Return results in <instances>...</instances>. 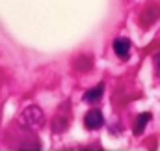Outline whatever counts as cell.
<instances>
[{
    "mask_svg": "<svg viewBox=\"0 0 160 151\" xmlns=\"http://www.w3.org/2000/svg\"><path fill=\"white\" fill-rule=\"evenodd\" d=\"M19 123H21V127H24V129H39L41 125L45 123V114L41 110L39 107H36V105H32V107H26L21 116H19Z\"/></svg>",
    "mask_w": 160,
    "mask_h": 151,
    "instance_id": "cell-1",
    "label": "cell"
},
{
    "mask_svg": "<svg viewBox=\"0 0 160 151\" xmlns=\"http://www.w3.org/2000/svg\"><path fill=\"white\" fill-rule=\"evenodd\" d=\"M155 62H157V67H158V69H160V54H158V56H157V58H155Z\"/></svg>",
    "mask_w": 160,
    "mask_h": 151,
    "instance_id": "cell-7",
    "label": "cell"
},
{
    "mask_svg": "<svg viewBox=\"0 0 160 151\" xmlns=\"http://www.w3.org/2000/svg\"><path fill=\"white\" fill-rule=\"evenodd\" d=\"M151 114L149 112H143V114H140L138 117H136V121H134V134H142L143 133V129H145V125L151 121Z\"/></svg>",
    "mask_w": 160,
    "mask_h": 151,
    "instance_id": "cell-5",
    "label": "cell"
},
{
    "mask_svg": "<svg viewBox=\"0 0 160 151\" xmlns=\"http://www.w3.org/2000/svg\"><path fill=\"white\" fill-rule=\"evenodd\" d=\"M102 91H104V86L99 84V86H95V88H91V90H88L84 93V101L86 103H97L102 97Z\"/></svg>",
    "mask_w": 160,
    "mask_h": 151,
    "instance_id": "cell-4",
    "label": "cell"
},
{
    "mask_svg": "<svg viewBox=\"0 0 160 151\" xmlns=\"http://www.w3.org/2000/svg\"><path fill=\"white\" fill-rule=\"evenodd\" d=\"M102 123H104L102 112H101V110H97V108L89 110V112L86 114V117H84V125H86V129H89V131L101 129V127H102Z\"/></svg>",
    "mask_w": 160,
    "mask_h": 151,
    "instance_id": "cell-2",
    "label": "cell"
},
{
    "mask_svg": "<svg viewBox=\"0 0 160 151\" xmlns=\"http://www.w3.org/2000/svg\"><path fill=\"white\" fill-rule=\"evenodd\" d=\"M114 52L121 60H128V56H130V41L127 38H118L114 41Z\"/></svg>",
    "mask_w": 160,
    "mask_h": 151,
    "instance_id": "cell-3",
    "label": "cell"
},
{
    "mask_svg": "<svg viewBox=\"0 0 160 151\" xmlns=\"http://www.w3.org/2000/svg\"><path fill=\"white\" fill-rule=\"evenodd\" d=\"M52 125H54V131H58V133H60V131H65V125H67V121H65V119H63V121H60V119H54V123H52Z\"/></svg>",
    "mask_w": 160,
    "mask_h": 151,
    "instance_id": "cell-6",
    "label": "cell"
}]
</instances>
